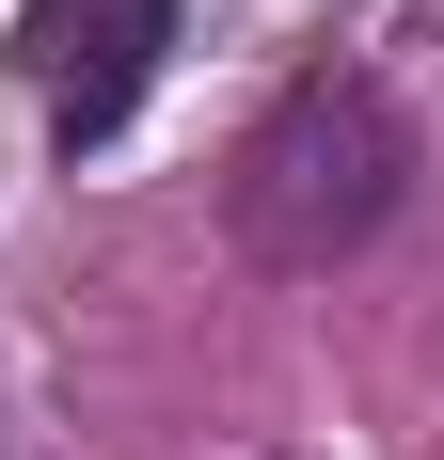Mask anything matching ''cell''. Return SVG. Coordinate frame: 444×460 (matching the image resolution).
Masks as SVG:
<instances>
[{
  "mask_svg": "<svg viewBox=\"0 0 444 460\" xmlns=\"http://www.w3.org/2000/svg\"><path fill=\"white\" fill-rule=\"evenodd\" d=\"M397 190H413L397 95L350 80V64H317V80H286L254 128H238V159H222V223H238L254 270H350L365 238L397 223Z\"/></svg>",
  "mask_w": 444,
  "mask_h": 460,
  "instance_id": "obj_1",
  "label": "cell"
},
{
  "mask_svg": "<svg viewBox=\"0 0 444 460\" xmlns=\"http://www.w3.org/2000/svg\"><path fill=\"white\" fill-rule=\"evenodd\" d=\"M159 48H175V0H32V80H48V143L95 159V143L143 111L159 80Z\"/></svg>",
  "mask_w": 444,
  "mask_h": 460,
  "instance_id": "obj_2",
  "label": "cell"
}]
</instances>
